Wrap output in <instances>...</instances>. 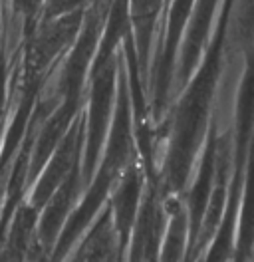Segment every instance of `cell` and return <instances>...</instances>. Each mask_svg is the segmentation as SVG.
<instances>
[{"label": "cell", "mask_w": 254, "mask_h": 262, "mask_svg": "<svg viewBox=\"0 0 254 262\" xmlns=\"http://www.w3.org/2000/svg\"><path fill=\"white\" fill-rule=\"evenodd\" d=\"M235 4L237 0H222L221 14L213 26L215 30L210 32L199 64L193 70L187 83L179 90L177 101L169 103L163 121L155 127L167 143L163 163L157 167L163 196L183 195L185 187L189 185L190 173L195 169L213 117L210 105L224 68V48Z\"/></svg>", "instance_id": "1"}, {"label": "cell", "mask_w": 254, "mask_h": 262, "mask_svg": "<svg viewBox=\"0 0 254 262\" xmlns=\"http://www.w3.org/2000/svg\"><path fill=\"white\" fill-rule=\"evenodd\" d=\"M121 44L117 52L103 64L90 68L88 85H86V103H83V147L79 159L81 185L90 183L99 161L101 149L108 137V129L115 105V90H117V66H119Z\"/></svg>", "instance_id": "2"}, {"label": "cell", "mask_w": 254, "mask_h": 262, "mask_svg": "<svg viewBox=\"0 0 254 262\" xmlns=\"http://www.w3.org/2000/svg\"><path fill=\"white\" fill-rule=\"evenodd\" d=\"M165 225H167V209L159 187V177L155 179L145 177L139 209L129 234L125 260H157Z\"/></svg>", "instance_id": "3"}, {"label": "cell", "mask_w": 254, "mask_h": 262, "mask_svg": "<svg viewBox=\"0 0 254 262\" xmlns=\"http://www.w3.org/2000/svg\"><path fill=\"white\" fill-rule=\"evenodd\" d=\"M81 147H83V110L70 123L68 131L64 133L62 139L56 143L54 151L50 153L42 171L28 187L26 199L30 201L34 209L40 211L44 207V203L50 199V195L58 189V185L68 177V173L76 165H79Z\"/></svg>", "instance_id": "4"}, {"label": "cell", "mask_w": 254, "mask_h": 262, "mask_svg": "<svg viewBox=\"0 0 254 262\" xmlns=\"http://www.w3.org/2000/svg\"><path fill=\"white\" fill-rule=\"evenodd\" d=\"M219 123L215 117H210V123H208V129H206L205 141H203V147H201V159L197 165V171H195V177L190 187L187 185L185 191H183V203H185V209H187V223H189V243H187V256L185 260L189 258L193 245H195V238L199 234V227H201V221H203V214H205L206 201L210 196L213 191V183H215V171H217V149H219Z\"/></svg>", "instance_id": "5"}, {"label": "cell", "mask_w": 254, "mask_h": 262, "mask_svg": "<svg viewBox=\"0 0 254 262\" xmlns=\"http://www.w3.org/2000/svg\"><path fill=\"white\" fill-rule=\"evenodd\" d=\"M221 0H195L190 8L187 28L183 32L179 52H177V62H175V76L173 88L177 92L187 83L193 70L197 68L203 50L210 38V30L217 22V10H219Z\"/></svg>", "instance_id": "6"}, {"label": "cell", "mask_w": 254, "mask_h": 262, "mask_svg": "<svg viewBox=\"0 0 254 262\" xmlns=\"http://www.w3.org/2000/svg\"><path fill=\"white\" fill-rule=\"evenodd\" d=\"M143 185H145V171H143L139 153H135L129 159V163L125 165V169L121 171L119 179L113 185L110 196H108L113 227L117 230V238H119L121 260H125L129 234H131V227H133L135 214H137V209H139Z\"/></svg>", "instance_id": "7"}, {"label": "cell", "mask_w": 254, "mask_h": 262, "mask_svg": "<svg viewBox=\"0 0 254 262\" xmlns=\"http://www.w3.org/2000/svg\"><path fill=\"white\" fill-rule=\"evenodd\" d=\"M79 193H83L81 185V173L79 165H76L68 177L58 185V189L50 195L44 207L38 211V221H36V243L40 246L42 254L50 260L52 248L58 241V234L62 230L66 219L70 216L72 209L79 201Z\"/></svg>", "instance_id": "8"}, {"label": "cell", "mask_w": 254, "mask_h": 262, "mask_svg": "<svg viewBox=\"0 0 254 262\" xmlns=\"http://www.w3.org/2000/svg\"><path fill=\"white\" fill-rule=\"evenodd\" d=\"M38 209L24 196L10 216L0 245V260H46L36 243Z\"/></svg>", "instance_id": "9"}, {"label": "cell", "mask_w": 254, "mask_h": 262, "mask_svg": "<svg viewBox=\"0 0 254 262\" xmlns=\"http://www.w3.org/2000/svg\"><path fill=\"white\" fill-rule=\"evenodd\" d=\"M72 260H121L119 238L113 227L108 201L86 227L78 243L70 250Z\"/></svg>", "instance_id": "10"}, {"label": "cell", "mask_w": 254, "mask_h": 262, "mask_svg": "<svg viewBox=\"0 0 254 262\" xmlns=\"http://www.w3.org/2000/svg\"><path fill=\"white\" fill-rule=\"evenodd\" d=\"M167 0H127V16L133 36V46L141 80L147 82L151 66V46L157 32V24L165 10Z\"/></svg>", "instance_id": "11"}, {"label": "cell", "mask_w": 254, "mask_h": 262, "mask_svg": "<svg viewBox=\"0 0 254 262\" xmlns=\"http://www.w3.org/2000/svg\"><path fill=\"white\" fill-rule=\"evenodd\" d=\"M167 209V225L159 248L157 260H185L189 243V223L183 195L163 196Z\"/></svg>", "instance_id": "12"}, {"label": "cell", "mask_w": 254, "mask_h": 262, "mask_svg": "<svg viewBox=\"0 0 254 262\" xmlns=\"http://www.w3.org/2000/svg\"><path fill=\"white\" fill-rule=\"evenodd\" d=\"M10 62L8 56L4 52V36L0 34V139H2V131L6 127V117H8V110H10Z\"/></svg>", "instance_id": "13"}, {"label": "cell", "mask_w": 254, "mask_h": 262, "mask_svg": "<svg viewBox=\"0 0 254 262\" xmlns=\"http://www.w3.org/2000/svg\"><path fill=\"white\" fill-rule=\"evenodd\" d=\"M42 2H44V0H10V4H12V14L22 18V38L30 36L32 30L36 28Z\"/></svg>", "instance_id": "14"}, {"label": "cell", "mask_w": 254, "mask_h": 262, "mask_svg": "<svg viewBox=\"0 0 254 262\" xmlns=\"http://www.w3.org/2000/svg\"><path fill=\"white\" fill-rule=\"evenodd\" d=\"M0 6H2V0H0Z\"/></svg>", "instance_id": "15"}]
</instances>
